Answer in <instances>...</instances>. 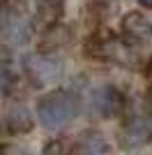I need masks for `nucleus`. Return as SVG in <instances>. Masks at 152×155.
Segmentation results:
<instances>
[{"label":"nucleus","mask_w":152,"mask_h":155,"mask_svg":"<svg viewBox=\"0 0 152 155\" xmlns=\"http://www.w3.org/2000/svg\"><path fill=\"white\" fill-rule=\"evenodd\" d=\"M122 37L131 46H152V19L143 12H127L122 16Z\"/></svg>","instance_id":"nucleus-6"},{"label":"nucleus","mask_w":152,"mask_h":155,"mask_svg":"<svg viewBox=\"0 0 152 155\" xmlns=\"http://www.w3.org/2000/svg\"><path fill=\"white\" fill-rule=\"evenodd\" d=\"M44 155H69V146L65 139H51L44 146Z\"/></svg>","instance_id":"nucleus-12"},{"label":"nucleus","mask_w":152,"mask_h":155,"mask_svg":"<svg viewBox=\"0 0 152 155\" xmlns=\"http://www.w3.org/2000/svg\"><path fill=\"white\" fill-rule=\"evenodd\" d=\"M81 114L78 95L67 88H53L37 100V120L46 130H60L74 123Z\"/></svg>","instance_id":"nucleus-2"},{"label":"nucleus","mask_w":152,"mask_h":155,"mask_svg":"<svg viewBox=\"0 0 152 155\" xmlns=\"http://www.w3.org/2000/svg\"><path fill=\"white\" fill-rule=\"evenodd\" d=\"M23 70L35 86H49L62 77V60L51 53H28L23 58Z\"/></svg>","instance_id":"nucleus-5"},{"label":"nucleus","mask_w":152,"mask_h":155,"mask_svg":"<svg viewBox=\"0 0 152 155\" xmlns=\"http://www.w3.org/2000/svg\"><path fill=\"white\" fill-rule=\"evenodd\" d=\"M152 143V109L127 111L118 127V146L125 153H138Z\"/></svg>","instance_id":"nucleus-4"},{"label":"nucleus","mask_w":152,"mask_h":155,"mask_svg":"<svg viewBox=\"0 0 152 155\" xmlns=\"http://www.w3.org/2000/svg\"><path fill=\"white\" fill-rule=\"evenodd\" d=\"M69 155H111V148H108V141L101 132L88 130V132L78 134Z\"/></svg>","instance_id":"nucleus-8"},{"label":"nucleus","mask_w":152,"mask_h":155,"mask_svg":"<svg viewBox=\"0 0 152 155\" xmlns=\"http://www.w3.org/2000/svg\"><path fill=\"white\" fill-rule=\"evenodd\" d=\"M92 109L101 118H113L122 114V109H125V95L115 86H101L92 95Z\"/></svg>","instance_id":"nucleus-7"},{"label":"nucleus","mask_w":152,"mask_h":155,"mask_svg":"<svg viewBox=\"0 0 152 155\" xmlns=\"http://www.w3.org/2000/svg\"><path fill=\"white\" fill-rule=\"evenodd\" d=\"M65 16V0H37L35 5V26L39 30H49L58 26Z\"/></svg>","instance_id":"nucleus-9"},{"label":"nucleus","mask_w":152,"mask_h":155,"mask_svg":"<svg viewBox=\"0 0 152 155\" xmlns=\"http://www.w3.org/2000/svg\"><path fill=\"white\" fill-rule=\"evenodd\" d=\"M71 28H65V26H53L49 30H44L42 39H39V53H53L58 49H65V46L71 42Z\"/></svg>","instance_id":"nucleus-11"},{"label":"nucleus","mask_w":152,"mask_h":155,"mask_svg":"<svg viewBox=\"0 0 152 155\" xmlns=\"http://www.w3.org/2000/svg\"><path fill=\"white\" fill-rule=\"evenodd\" d=\"M150 77H152V60H150Z\"/></svg>","instance_id":"nucleus-14"},{"label":"nucleus","mask_w":152,"mask_h":155,"mask_svg":"<svg viewBox=\"0 0 152 155\" xmlns=\"http://www.w3.org/2000/svg\"><path fill=\"white\" fill-rule=\"evenodd\" d=\"M85 56L99 60V63H113L127 67V70H136L138 67V56L134 51V46L125 37H118L115 32L108 28H99L85 39Z\"/></svg>","instance_id":"nucleus-1"},{"label":"nucleus","mask_w":152,"mask_h":155,"mask_svg":"<svg viewBox=\"0 0 152 155\" xmlns=\"http://www.w3.org/2000/svg\"><path fill=\"white\" fill-rule=\"evenodd\" d=\"M32 116L28 107L21 102H12L7 107L5 111V127L12 132V134H25V132H30L32 130Z\"/></svg>","instance_id":"nucleus-10"},{"label":"nucleus","mask_w":152,"mask_h":155,"mask_svg":"<svg viewBox=\"0 0 152 155\" xmlns=\"http://www.w3.org/2000/svg\"><path fill=\"white\" fill-rule=\"evenodd\" d=\"M150 109H152V95H150Z\"/></svg>","instance_id":"nucleus-15"},{"label":"nucleus","mask_w":152,"mask_h":155,"mask_svg":"<svg viewBox=\"0 0 152 155\" xmlns=\"http://www.w3.org/2000/svg\"><path fill=\"white\" fill-rule=\"evenodd\" d=\"M32 26L23 0H0V39L5 44H25L32 35Z\"/></svg>","instance_id":"nucleus-3"},{"label":"nucleus","mask_w":152,"mask_h":155,"mask_svg":"<svg viewBox=\"0 0 152 155\" xmlns=\"http://www.w3.org/2000/svg\"><path fill=\"white\" fill-rule=\"evenodd\" d=\"M138 2H141L143 7H150V9H152V0H138Z\"/></svg>","instance_id":"nucleus-13"}]
</instances>
